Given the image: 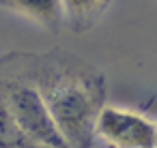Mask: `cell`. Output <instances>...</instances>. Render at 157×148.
<instances>
[{
	"label": "cell",
	"instance_id": "obj_3",
	"mask_svg": "<svg viewBox=\"0 0 157 148\" xmlns=\"http://www.w3.org/2000/svg\"><path fill=\"white\" fill-rule=\"evenodd\" d=\"M97 139L110 148H153L157 146V122L148 116L118 107L103 105L95 127Z\"/></svg>",
	"mask_w": 157,
	"mask_h": 148
},
{
	"label": "cell",
	"instance_id": "obj_5",
	"mask_svg": "<svg viewBox=\"0 0 157 148\" xmlns=\"http://www.w3.org/2000/svg\"><path fill=\"white\" fill-rule=\"evenodd\" d=\"M65 30L73 35L90 32L108 13L112 0H60Z\"/></svg>",
	"mask_w": 157,
	"mask_h": 148
},
{
	"label": "cell",
	"instance_id": "obj_2",
	"mask_svg": "<svg viewBox=\"0 0 157 148\" xmlns=\"http://www.w3.org/2000/svg\"><path fill=\"white\" fill-rule=\"evenodd\" d=\"M2 75V94L22 133L39 148H69L39 90L22 77Z\"/></svg>",
	"mask_w": 157,
	"mask_h": 148
},
{
	"label": "cell",
	"instance_id": "obj_8",
	"mask_svg": "<svg viewBox=\"0 0 157 148\" xmlns=\"http://www.w3.org/2000/svg\"><path fill=\"white\" fill-rule=\"evenodd\" d=\"M153 148H157V146H153Z\"/></svg>",
	"mask_w": 157,
	"mask_h": 148
},
{
	"label": "cell",
	"instance_id": "obj_6",
	"mask_svg": "<svg viewBox=\"0 0 157 148\" xmlns=\"http://www.w3.org/2000/svg\"><path fill=\"white\" fill-rule=\"evenodd\" d=\"M0 148H39L22 133V129L13 120L2 90H0Z\"/></svg>",
	"mask_w": 157,
	"mask_h": 148
},
{
	"label": "cell",
	"instance_id": "obj_1",
	"mask_svg": "<svg viewBox=\"0 0 157 148\" xmlns=\"http://www.w3.org/2000/svg\"><path fill=\"white\" fill-rule=\"evenodd\" d=\"M0 73L33 84L50 107L69 148H93L97 118L108 103L101 69L67 52H9L0 56Z\"/></svg>",
	"mask_w": 157,
	"mask_h": 148
},
{
	"label": "cell",
	"instance_id": "obj_4",
	"mask_svg": "<svg viewBox=\"0 0 157 148\" xmlns=\"http://www.w3.org/2000/svg\"><path fill=\"white\" fill-rule=\"evenodd\" d=\"M0 9L15 13L54 35L65 28L60 0H0Z\"/></svg>",
	"mask_w": 157,
	"mask_h": 148
},
{
	"label": "cell",
	"instance_id": "obj_7",
	"mask_svg": "<svg viewBox=\"0 0 157 148\" xmlns=\"http://www.w3.org/2000/svg\"><path fill=\"white\" fill-rule=\"evenodd\" d=\"M0 90H2V75H0Z\"/></svg>",
	"mask_w": 157,
	"mask_h": 148
}]
</instances>
